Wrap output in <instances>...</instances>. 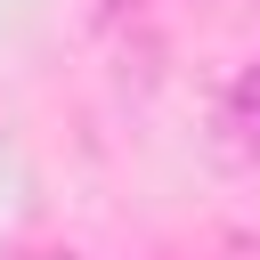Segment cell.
Here are the masks:
<instances>
[{"label": "cell", "mask_w": 260, "mask_h": 260, "mask_svg": "<svg viewBox=\"0 0 260 260\" xmlns=\"http://www.w3.org/2000/svg\"><path fill=\"white\" fill-rule=\"evenodd\" d=\"M211 130H219V154H228V162H252V154H260V57L236 73V89L219 98V122H211Z\"/></svg>", "instance_id": "1"}, {"label": "cell", "mask_w": 260, "mask_h": 260, "mask_svg": "<svg viewBox=\"0 0 260 260\" xmlns=\"http://www.w3.org/2000/svg\"><path fill=\"white\" fill-rule=\"evenodd\" d=\"M24 260H73V252H24Z\"/></svg>", "instance_id": "2"}]
</instances>
